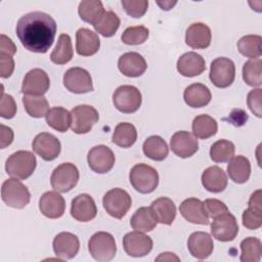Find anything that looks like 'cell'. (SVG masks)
<instances>
[{"mask_svg": "<svg viewBox=\"0 0 262 262\" xmlns=\"http://www.w3.org/2000/svg\"><path fill=\"white\" fill-rule=\"evenodd\" d=\"M123 248L131 257H143L152 250V239L144 232L131 231L123 237Z\"/></svg>", "mask_w": 262, "mask_h": 262, "instance_id": "2e32d148", "label": "cell"}, {"mask_svg": "<svg viewBox=\"0 0 262 262\" xmlns=\"http://www.w3.org/2000/svg\"><path fill=\"white\" fill-rule=\"evenodd\" d=\"M210 80L218 88H226L235 78L234 62L228 57H217L211 62Z\"/></svg>", "mask_w": 262, "mask_h": 262, "instance_id": "9c48e42d", "label": "cell"}, {"mask_svg": "<svg viewBox=\"0 0 262 262\" xmlns=\"http://www.w3.org/2000/svg\"><path fill=\"white\" fill-rule=\"evenodd\" d=\"M39 210L47 218H60L66 210V201L58 191H47L39 200Z\"/></svg>", "mask_w": 262, "mask_h": 262, "instance_id": "44dd1931", "label": "cell"}, {"mask_svg": "<svg viewBox=\"0 0 262 262\" xmlns=\"http://www.w3.org/2000/svg\"><path fill=\"white\" fill-rule=\"evenodd\" d=\"M63 85L70 92L76 94H83L93 90L92 78L89 72L79 67L71 68L64 73Z\"/></svg>", "mask_w": 262, "mask_h": 262, "instance_id": "7c38bea8", "label": "cell"}, {"mask_svg": "<svg viewBox=\"0 0 262 262\" xmlns=\"http://www.w3.org/2000/svg\"><path fill=\"white\" fill-rule=\"evenodd\" d=\"M226 173L218 166L207 168L202 174V184L210 192L218 193L223 191L227 186Z\"/></svg>", "mask_w": 262, "mask_h": 262, "instance_id": "4316f807", "label": "cell"}, {"mask_svg": "<svg viewBox=\"0 0 262 262\" xmlns=\"http://www.w3.org/2000/svg\"><path fill=\"white\" fill-rule=\"evenodd\" d=\"M2 201L9 207L15 209L25 208L31 199L28 187L16 178L5 180L1 187Z\"/></svg>", "mask_w": 262, "mask_h": 262, "instance_id": "5b68a950", "label": "cell"}, {"mask_svg": "<svg viewBox=\"0 0 262 262\" xmlns=\"http://www.w3.org/2000/svg\"><path fill=\"white\" fill-rule=\"evenodd\" d=\"M149 35V31L144 26H134L127 28L122 36L121 40L127 45H139L144 43Z\"/></svg>", "mask_w": 262, "mask_h": 262, "instance_id": "ee69618b", "label": "cell"}, {"mask_svg": "<svg viewBox=\"0 0 262 262\" xmlns=\"http://www.w3.org/2000/svg\"><path fill=\"white\" fill-rule=\"evenodd\" d=\"M23 103L28 115L33 118L45 117L50 110L49 103L43 95L36 96L25 94L23 97Z\"/></svg>", "mask_w": 262, "mask_h": 262, "instance_id": "74e56055", "label": "cell"}, {"mask_svg": "<svg viewBox=\"0 0 262 262\" xmlns=\"http://www.w3.org/2000/svg\"><path fill=\"white\" fill-rule=\"evenodd\" d=\"M242 215L243 225L251 230H256L262 225V205H248Z\"/></svg>", "mask_w": 262, "mask_h": 262, "instance_id": "f6af8a7d", "label": "cell"}, {"mask_svg": "<svg viewBox=\"0 0 262 262\" xmlns=\"http://www.w3.org/2000/svg\"><path fill=\"white\" fill-rule=\"evenodd\" d=\"M102 205L110 216L122 219L131 208L132 200L126 190L117 187L108 190L103 195Z\"/></svg>", "mask_w": 262, "mask_h": 262, "instance_id": "8992f818", "label": "cell"}, {"mask_svg": "<svg viewBox=\"0 0 262 262\" xmlns=\"http://www.w3.org/2000/svg\"><path fill=\"white\" fill-rule=\"evenodd\" d=\"M206 70L204 57L193 51L182 54L177 60V71L184 77H195Z\"/></svg>", "mask_w": 262, "mask_h": 262, "instance_id": "484cf974", "label": "cell"}, {"mask_svg": "<svg viewBox=\"0 0 262 262\" xmlns=\"http://www.w3.org/2000/svg\"><path fill=\"white\" fill-rule=\"evenodd\" d=\"M52 247L56 257L62 260H69L78 254L80 249V241L76 234L62 231L54 237Z\"/></svg>", "mask_w": 262, "mask_h": 262, "instance_id": "ac0fdd59", "label": "cell"}, {"mask_svg": "<svg viewBox=\"0 0 262 262\" xmlns=\"http://www.w3.org/2000/svg\"><path fill=\"white\" fill-rule=\"evenodd\" d=\"M13 141V131L11 128L1 124V148H5Z\"/></svg>", "mask_w": 262, "mask_h": 262, "instance_id": "f5cc1de1", "label": "cell"}, {"mask_svg": "<svg viewBox=\"0 0 262 262\" xmlns=\"http://www.w3.org/2000/svg\"><path fill=\"white\" fill-rule=\"evenodd\" d=\"M37 166L36 157L29 150H17L6 160L5 170L13 178L25 180L35 171Z\"/></svg>", "mask_w": 262, "mask_h": 262, "instance_id": "7a4b0ae2", "label": "cell"}, {"mask_svg": "<svg viewBox=\"0 0 262 262\" xmlns=\"http://www.w3.org/2000/svg\"><path fill=\"white\" fill-rule=\"evenodd\" d=\"M176 3H177L176 1H174V2H172V1H164V2L157 1V4H158L159 6H161V8H162L163 10H170Z\"/></svg>", "mask_w": 262, "mask_h": 262, "instance_id": "11a10c76", "label": "cell"}, {"mask_svg": "<svg viewBox=\"0 0 262 262\" xmlns=\"http://www.w3.org/2000/svg\"><path fill=\"white\" fill-rule=\"evenodd\" d=\"M142 97L140 91L132 85H122L113 94L115 107L124 114L135 113L141 105Z\"/></svg>", "mask_w": 262, "mask_h": 262, "instance_id": "52a82bcc", "label": "cell"}, {"mask_svg": "<svg viewBox=\"0 0 262 262\" xmlns=\"http://www.w3.org/2000/svg\"><path fill=\"white\" fill-rule=\"evenodd\" d=\"M16 52V46L13 41L5 36L4 34L0 37V54H6L9 56H13Z\"/></svg>", "mask_w": 262, "mask_h": 262, "instance_id": "816d5d0a", "label": "cell"}, {"mask_svg": "<svg viewBox=\"0 0 262 262\" xmlns=\"http://www.w3.org/2000/svg\"><path fill=\"white\" fill-rule=\"evenodd\" d=\"M105 12L101 1L84 0L79 3L78 13L82 20L94 26Z\"/></svg>", "mask_w": 262, "mask_h": 262, "instance_id": "d590c367", "label": "cell"}, {"mask_svg": "<svg viewBox=\"0 0 262 262\" xmlns=\"http://www.w3.org/2000/svg\"><path fill=\"white\" fill-rule=\"evenodd\" d=\"M243 79L247 85L252 87L262 84V60L260 58L249 59L244 63Z\"/></svg>", "mask_w": 262, "mask_h": 262, "instance_id": "ab89813d", "label": "cell"}, {"mask_svg": "<svg viewBox=\"0 0 262 262\" xmlns=\"http://www.w3.org/2000/svg\"><path fill=\"white\" fill-rule=\"evenodd\" d=\"M192 134L200 139H208L217 133L218 125L209 115H199L192 121Z\"/></svg>", "mask_w": 262, "mask_h": 262, "instance_id": "e575fe53", "label": "cell"}, {"mask_svg": "<svg viewBox=\"0 0 262 262\" xmlns=\"http://www.w3.org/2000/svg\"><path fill=\"white\" fill-rule=\"evenodd\" d=\"M45 118L48 126L58 132H67L72 124L71 113L62 106L51 107Z\"/></svg>", "mask_w": 262, "mask_h": 262, "instance_id": "1f68e13d", "label": "cell"}, {"mask_svg": "<svg viewBox=\"0 0 262 262\" xmlns=\"http://www.w3.org/2000/svg\"><path fill=\"white\" fill-rule=\"evenodd\" d=\"M88 250L92 258L96 261H111L117 253L115 237L108 232L98 231L90 237L88 242Z\"/></svg>", "mask_w": 262, "mask_h": 262, "instance_id": "277c9868", "label": "cell"}, {"mask_svg": "<svg viewBox=\"0 0 262 262\" xmlns=\"http://www.w3.org/2000/svg\"><path fill=\"white\" fill-rule=\"evenodd\" d=\"M228 162L227 174L229 178L238 184L247 182L251 175V163L249 159L244 156H235Z\"/></svg>", "mask_w": 262, "mask_h": 262, "instance_id": "f1b7e54d", "label": "cell"}, {"mask_svg": "<svg viewBox=\"0 0 262 262\" xmlns=\"http://www.w3.org/2000/svg\"><path fill=\"white\" fill-rule=\"evenodd\" d=\"M121 4L126 13L135 18L142 17L148 7L146 0H122Z\"/></svg>", "mask_w": 262, "mask_h": 262, "instance_id": "bcb514c9", "label": "cell"}, {"mask_svg": "<svg viewBox=\"0 0 262 262\" xmlns=\"http://www.w3.org/2000/svg\"><path fill=\"white\" fill-rule=\"evenodd\" d=\"M179 211L182 217L190 223L201 225L209 224V216L205 210L204 204L196 198L184 200L179 206Z\"/></svg>", "mask_w": 262, "mask_h": 262, "instance_id": "ffe728a7", "label": "cell"}, {"mask_svg": "<svg viewBox=\"0 0 262 262\" xmlns=\"http://www.w3.org/2000/svg\"><path fill=\"white\" fill-rule=\"evenodd\" d=\"M129 180L138 192L150 193L158 187L159 174L155 168L147 164H136L130 170Z\"/></svg>", "mask_w": 262, "mask_h": 262, "instance_id": "3957f363", "label": "cell"}, {"mask_svg": "<svg viewBox=\"0 0 262 262\" xmlns=\"http://www.w3.org/2000/svg\"><path fill=\"white\" fill-rule=\"evenodd\" d=\"M16 114V103L13 97L9 94H4L3 89L1 91L0 102V116L4 119H11Z\"/></svg>", "mask_w": 262, "mask_h": 262, "instance_id": "7dc6e473", "label": "cell"}, {"mask_svg": "<svg viewBox=\"0 0 262 262\" xmlns=\"http://www.w3.org/2000/svg\"><path fill=\"white\" fill-rule=\"evenodd\" d=\"M187 248L192 257L200 260L207 259L214 249L213 238L204 231L192 232L188 237Z\"/></svg>", "mask_w": 262, "mask_h": 262, "instance_id": "603a6c76", "label": "cell"}, {"mask_svg": "<svg viewBox=\"0 0 262 262\" xmlns=\"http://www.w3.org/2000/svg\"><path fill=\"white\" fill-rule=\"evenodd\" d=\"M203 204L208 216L211 218H215L229 211L227 206L217 199H207L205 202H203Z\"/></svg>", "mask_w": 262, "mask_h": 262, "instance_id": "c3c4849f", "label": "cell"}, {"mask_svg": "<svg viewBox=\"0 0 262 262\" xmlns=\"http://www.w3.org/2000/svg\"><path fill=\"white\" fill-rule=\"evenodd\" d=\"M50 87V80L47 73L41 69L29 71L23 81L21 92L27 95H44Z\"/></svg>", "mask_w": 262, "mask_h": 262, "instance_id": "9a60e30c", "label": "cell"}, {"mask_svg": "<svg viewBox=\"0 0 262 262\" xmlns=\"http://www.w3.org/2000/svg\"><path fill=\"white\" fill-rule=\"evenodd\" d=\"M158 224V220L150 207H141L136 210L130 219V225L140 232L151 231Z\"/></svg>", "mask_w": 262, "mask_h": 262, "instance_id": "4dcf8cb0", "label": "cell"}, {"mask_svg": "<svg viewBox=\"0 0 262 262\" xmlns=\"http://www.w3.org/2000/svg\"><path fill=\"white\" fill-rule=\"evenodd\" d=\"M241 261L243 262H258L262 254L261 241L254 236L246 237L241 243Z\"/></svg>", "mask_w": 262, "mask_h": 262, "instance_id": "60d3db41", "label": "cell"}, {"mask_svg": "<svg viewBox=\"0 0 262 262\" xmlns=\"http://www.w3.org/2000/svg\"><path fill=\"white\" fill-rule=\"evenodd\" d=\"M172 151L179 158L186 159L193 156L199 149L196 137L188 131L175 132L170 140Z\"/></svg>", "mask_w": 262, "mask_h": 262, "instance_id": "e0dca14e", "label": "cell"}, {"mask_svg": "<svg viewBox=\"0 0 262 262\" xmlns=\"http://www.w3.org/2000/svg\"><path fill=\"white\" fill-rule=\"evenodd\" d=\"M157 261H160V260H168V261H172V260H176V261H179V258L177 256L174 255V253H170V252H166V253H162L157 259Z\"/></svg>", "mask_w": 262, "mask_h": 262, "instance_id": "db71d44e", "label": "cell"}, {"mask_svg": "<svg viewBox=\"0 0 262 262\" xmlns=\"http://www.w3.org/2000/svg\"><path fill=\"white\" fill-rule=\"evenodd\" d=\"M119 71L126 77L136 78L144 74L147 64L144 57L138 52H126L119 57Z\"/></svg>", "mask_w": 262, "mask_h": 262, "instance_id": "7402d4cb", "label": "cell"}, {"mask_svg": "<svg viewBox=\"0 0 262 262\" xmlns=\"http://www.w3.org/2000/svg\"><path fill=\"white\" fill-rule=\"evenodd\" d=\"M71 129L76 134L88 133L98 122L99 115L95 107L88 104H80L71 111Z\"/></svg>", "mask_w": 262, "mask_h": 262, "instance_id": "30bf717a", "label": "cell"}, {"mask_svg": "<svg viewBox=\"0 0 262 262\" xmlns=\"http://www.w3.org/2000/svg\"><path fill=\"white\" fill-rule=\"evenodd\" d=\"M74 55L72 40L68 34H61L58 37L55 48L50 54V59L55 64L68 63Z\"/></svg>", "mask_w": 262, "mask_h": 262, "instance_id": "8d00e7d4", "label": "cell"}, {"mask_svg": "<svg viewBox=\"0 0 262 262\" xmlns=\"http://www.w3.org/2000/svg\"><path fill=\"white\" fill-rule=\"evenodd\" d=\"M212 40L211 29L203 23L191 24L185 33V42L192 49H206Z\"/></svg>", "mask_w": 262, "mask_h": 262, "instance_id": "cb8c5ba5", "label": "cell"}, {"mask_svg": "<svg viewBox=\"0 0 262 262\" xmlns=\"http://www.w3.org/2000/svg\"><path fill=\"white\" fill-rule=\"evenodd\" d=\"M79 177V170L74 164L62 163L53 170L50 183L55 191L68 192L77 185Z\"/></svg>", "mask_w": 262, "mask_h": 262, "instance_id": "ba28073f", "label": "cell"}, {"mask_svg": "<svg viewBox=\"0 0 262 262\" xmlns=\"http://www.w3.org/2000/svg\"><path fill=\"white\" fill-rule=\"evenodd\" d=\"M261 41L259 35H246L237 41V49L241 54L252 59L261 56Z\"/></svg>", "mask_w": 262, "mask_h": 262, "instance_id": "f35d334b", "label": "cell"}, {"mask_svg": "<svg viewBox=\"0 0 262 262\" xmlns=\"http://www.w3.org/2000/svg\"><path fill=\"white\" fill-rule=\"evenodd\" d=\"M100 47L98 35L87 29L81 28L76 33V51L82 56L94 55Z\"/></svg>", "mask_w": 262, "mask_h": 262, "instance_id": "d4e9b609", "label": "cell"}, {"mask_svg": "<svg viewBox=\"0 0 262 262\" xmlns=\"http://www.w3.org/2000/svg\"><path fill=\"white\" fill-rule=\"evenodd\" d=\"M115 155L113 150L103 144L92 147L87 155V162L90 169L98 174L111 171L115 165Z\"/></svg>", "mask_w": 262, "mask_h": 262, "instance_id": "4fadbf2b", "label": "cell"}, {"mask_svg": "<svg viewBox=\"0 0 262 262\" xmlns=\"http://www.w3.org/2000/svg\"><path fill=\"white\" fill-rule=\"evenodd\" d=\"M185 103L190 107H203L207 105L212 98L210 89L202 83H193L187 86L183 92Z\"/></svg>", "mask_w": 262, "mask_h": 262, "instance_id": "83f0119b", "label": "cell"}, {"mask_svg": "<svg viewBox=\"0 0 262 262\" xmlns=\"http://www.w3.org/2000/svg\"><path fill=\"white\" fill-rule=\"evenodd\" d=\"M15 31L18 40L27 50L45 53L53 44L57 25L50 14L33 11L18 19Z\"/></svg>", "mask_w": 262, "mask_h": 262, "instance_id": "6da1fadb", "label": "cell"}, {"mask_svg": "<svg viewBox=\"0 0 262 262\" xmlns=\"http://www.w3.org/2000/svg\"><path fill=\"white\" fill-rule=\"evenodd\" d=\"M97 207L92 196L81 193L75 196L71 205V215L79 222H88L96 217Z\"/></svg>", "mask_w": 262, "mask_h": 262, "instance_id": "d6986e66", "label": "cell"}, {"mask_svg": "<svg viewBox=\"0 0 262 262\" xmlns=\"http://www.w3.org/2000/svg\"><path fill=\"white\" fill-rule=\"evenodd\" d=\"M32 148L44 161H53L59 156L61 144L53 134L41 132L34 138Z\"/></svg>", "mask_w": 262, "mask_h": 262, "instance_id": "5bb4252c", "label": "cell"}, {"mask_svg": "<svg viewBox=\"0 0 262 262\" xmlns=\"http://www.w3.org/2000/svg\"><path fill=\"white\" fill-rule=\"evenodd\" d=\"M143 154L154 161H164L168 154L169 148L166 141L158 135H152L146 138L142 145Z\"/></svg>", "mask_w": 262, "mask_h": 262, "instance_id": "d6a6232c", "label": "cell"}, {"mask_svg": "<svg viewBox=\"0 0 262 262\" xmlns=\"http://www.w3.org/2000/svg\"><path fill=\"white\" fill-rule=\"evenodd\" d=\"M234 144L226 139H220L214 142L210 148V158L215 163L228 162L234 155Z\"/></svg>", "mask_w": 262, "mask_h": 262, "instance_id": "b9f144b4", "label": "cell"}, {"mask_svg": "<svg viewBox=\"0 0 262 262\" xmlns=\"http://www.w3.org/2000/svg\"><path fill=\"white\" fill-rule=\"evenodd\" d=\"M150 208L158 220V222L166 225H171L176 217V206L174 202L166 196L155 200Z\"/></svg>", "mask_w": 262, "mask_h": 262, "instance_id": "f546056e", "label": "cell"}, {"mask_svg": "<svg viewBox=\"0 0 262 262\" xmlns=\"http://www.w3.org/2000/svg\"><path fill=\"white\" fill-rule=\"evenodd\" d=\"M261 96H262V91L260 88H257V89L251 90L247 97V103H248L249 108L258 118H261V116H262Z\"/></svg>", "mask_w": 262, "mask_h": 262, "instance_id": "681fc988", "label": "cell"}, {"mask_svg": "<svg viewBox=\"0 0 262 262\" xmlns=\"http://www.w3.org/2000/svg\"><path fill=\"white\" fill-rule=\"evenodd\" d=\"M95 31L103 37H112L120 27V18L114 11H105L100 19L93 26Z\"/></svg>", "mask_w": 262, "mask_h": 262, "instance_id": "7bdbcfd3", "label": "cell"}, {"mask_svg": "<svg viewBox=\"0 0 262 262\" xmlns=\"http://www.w3.org/2000/svg\"><path fill=\"white\" fill-rule=\"evenodd\" d=\"M211 233L213 237L220 242H231L238 233L236 218L228 211L215 218L211 223Z\"/></svg>", "mask_w": 262, "mask_h": 262, "instance_id": "8fae6325", "label": "cell"}, {"mask_svg": "<svg viewBox=\"0 0 262 262\" xmlns=\"http://www.w3.org/2000/svg\"><path fill=\"white\" fill-rule=\"evenodd\" d=\"M14 71V60L12 56L0 54V76L3 79L9 78Z\"/></svg>", "mask_w": 262, "mask_h": 262, "instance_id": "f907efd6", "label": "cell"}, {"mask_svg": "<svg viewBox=\"0 0 262 262\" xmlns=\"http://www.w3.org/2000/svg\"><path fill=\"white\" fill-rule=\"evenodd\" d=\"M137 139V131L136 128L133 124L131 123H119L115 131L113 133L112 141L123 148H128L131 147Z\"/></svg>", "mask_w": 262, "mask_h": 262, "instance_id": "836d02e7", "label": "cell"}]
</instances>
